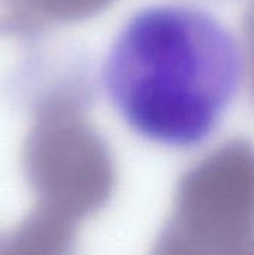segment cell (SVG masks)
<instances>
[{
	"label": "cell",
	"mask_w": 254,
	"mask_h": 255,
	"mask_svg": "<svg viewBox=\"0 0 254 255\" xmlns=\"http://www.w3.org/2000/svg\"><path fill=\"white\" fill-rule=\"evenodd\" d=\"M238 40L205 10L159 4L123 25L103 64V87L141 137L172 148L207 140L243 78Z\"/></svg>",
	"instance_id": "cell-1"
}]
</instances>
